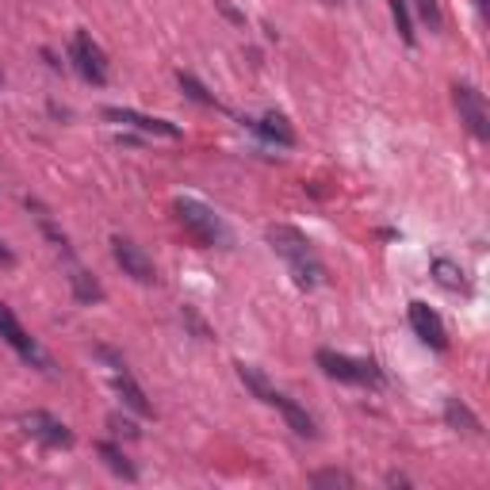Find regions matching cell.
Masks as SVG:
<instances>
[{"label":"cell","instance_id":"6da1fadb","mask_svg":"<svg viewBox=\"0 0 490 490\" xmlns=\"http://www.w3.org/2000/svg\"><path fill=\"white\" fill-rule=\"evenodd\" d=\"M268 245L287 261V268H292V276H295V284L302 287V292H311V287H319L326 280V268H322L319 253H314V245L302 230L287 226V223L268 226Z\"/></svg>","mask_w":490,"mask_h":490},{"label":"cell","instance_id":"7a4b0ae2","mask_svg":"<svg viewBox=\"0 0 490 490\" xmlns=\"http://www.w3.org/2000/svg\"><path fill=\"white\" fill-rule=\"evenodd\" d=\"M172 211H177V223L188 230V234H192L199 245H226V241H230L223 219H219V214H214L207 204H199V199L180 196L177 204H172Z\"/></svg>","mask_w":490,"mask_h":490},{"label":"cell","instance_id":"3957f363","mask_svg":"<svg viewBox=\"0 0 490 490\" xmlns=\"http://www.w3.org/2000/svg\"><path fill=\"white\" fill-rule=\"evenodd\" d=\"M314 360H319V368L329 380H341V383H353V387H380L383 383V372H380L376 360H353V356L334 353V349H319Z\"/></svg>","mask_w":490,"mask_h":490},{"label":"cell","instance_id":"277c9868","mask_svg":"<svg viewBox=\"0 0 490 490\" xmlns=\"http://www.w3.org/2000/svg\"><path fill=\"white\" fill-rule=\"evenodd\" d=\"M0 337H4V341L12 345V349H16V353L27 360V364H35V368H42V372H50V368H54V364H50V356L39 349V341L20 326V319L12 314L8 302H0Z\"/></svg>","mask_w":490,"mask_h":490},{"label":"cell","instance_id":"5b68a950","mask_svg":"<svg viewBox=\"0 0 490 490\" xmlns=\"http://www.w3.org/2000/svg\"><path fill=\"white\" fill-rule=\"evenodd\" d=\"M452 104L459 111V123H464L479 142H486L490 138V115H486L483 92L475 89V84H456V89H452Z\"/></svg>","mask_w":490,"mask_h":490},{"label":"cell","instance_id":"8992f818","mask_svg":"<svg viewBox=\"0 0 490 490\" xmlns=\"http://www.w3.org/2000/svg\"><path fill=\"white\" fill-rule=\"evenodd\" d=\"M69 62H74L77 74L89 81V84H108V57L104 50L92 42L89 31H77L74 35V47H69Z\"/></svg>","mask_w":490,"mask_h":490},{"label":"cell","instance_id":"52a82bcc","mask_svg":"<svg viewBox=\"0 0 490 490\" xmlns=\"http://www.w3.org/2000/svg\"><path fill=\"white\" fill-rule=\"evenodd\" d=\"M111 257H115V265L123 268V276H131V280H138V284H157L153 261L146 257V249H142V245H135L131 238H111Z\"/></svg>","mask_w":490,"mask_h":490},{"label":"cell","instance_id":"ba28073f","mask_svg":"<svg viewBox=\"0 0 490 490\" xmlns=\"http://www.w3.org/2000/svg\"><path fill=\"white\" fill-rule=\"evenodd\" d=\"M20 422H23V429H27V437H35L39 444H47V449H69V444H74L69 425L57 422V417L47 414V410H31V414H23Z\"/></svg>","mask_w":490,"mask_h":490},{"label":"cell","instance_id":"9c48e42d","mask_svg":"<svg viewBox=\"0 0 490 490\" xmlns=\"http://www.w3.org/2000/svg\"><path fill=\"white\" fill-rule=\"evenodd\" d=\"M407 319H410V329L429 345V349H437V353L449 349V329H444V322H441L437 311H429L425 302H410Z\"/></svg>","mask_w":490,"mask_h":490},{"label":"cell","instance_id":"30bf717a","mask_svg":"<svg viewBox=\"0 0 490 490\" xmlns=\"http://www.w3.org/2000/svg\"><path fill=\"white\" fill-rule=\"evenodd\" d=\"M100 356H108V360H111V368H115V391L123 395V402H127V407H131L135 414H142V417H153V407H150L146 391H142V387L135 383V376H131V372H127V364H123V360L115 356L111 349H100Z\"/></svg>","mask_w":490,"mask_h":490},{"label":"cell","instance_id":"8fae6325","mask_svg":"<svg viewBox=\"0 0 490 490\" xmlns=\"http://www.w3.org/2000/svg\"><path fill=\"white\" fill-rule=\"evenodd\" d=\"M268 407H276V410L287 417V425H292L299 437H307V441L319 437V422H314V417L307 414V407H299V402H295L292 395H284V391H276V387H272Z\"/></svg>","mask_w":490,"mask_h":490},{"label":"cell","instance_id":"7c38bea8","mask_svg":"<svg viewBox=\"0 0 490 490\" xmlns=\"http://www.w3.org/2000/svg\"><path fill=\"white\" fill-rule=\"evenodd\" d=\"M111 123H127V127H138L146 135H162V138H180V127L169 123V119H153V115H142V111H131V108H108L104 111Z\"/></svg>","mask_w":490,"mask_h":490},{"label":"cell","instance_id":"4fadbf2b","mask_svg":"<svg viewBox=\"0 0 490 490\" xmlns=\"http://www.w3.org/2000/svg\"><path fill=\"white\" fill-rule=\"evenodd\" d=\"M245 123H249V131H257L268 142H276V146H295V131H292V123H287L280 111H268L265 119H245Z\"/></svg>","mask_w":490,"mask_h":490},{"label":"cell","instance_id":"5bb4252c","mask_svg":"<svg viewBox=\"0 0 490 490\" xmlns=\"http://www.w3.org/2000/svg\"><path fill=\"white\" fill-rule=\"evenodd\" d=\"M69 287H74L77 302H84V307H92V302H104V287H100V280L92 276V272H84L81 265L69 268Z\"/></svg>","mask_w":490,"mask_h":490},{"label":"cell","instance_id":"9a60e30c","mask_svg":"<svg viewBox=\"0 0 490 490\" xmlns=\"http://www.w3.org/2000/svg\"><path fill=\"white\" fill-rule=\"evenodd\" d=\"M433 276L441 287H449V292H468L471 280H468V272L459 268L456 261H449V257H433Z\"/></svg>","mask_w":490,"mask_h":490},{"label":"cell","instance_id":"2e32d148","mask_svg":"<svg viewBox=\"0 0 490 490\" xmlns=\"http://www.w3.org/2000/svg\"><path fill=\"white\" fill-rule=\"evenodd\" d=\"M96 449H100V456H104V464H108L115 475H123L127 483H135V479H138V468L131 464V459H127V452L119 449V444H111V441H100Z\"/></svg>","mask_w":490,"mask_h":490},{"label":"cell","instance_id":"e0dca14e","mask_svg":"<svg viewBox=\"0 0 490 490\" xmlns=\"http://www.w3.org/2000/svg\"><path fill=\"white\" fill-rule=\"evenodd\" d=\"M444 417H449V425H452V429H464V433H471V437H479V433H483L479 417H475L459 398H449V402H444Z\"/></svg>","mask_w":490,"mask_h":490},{"label":"cell","instance_id":"ac0fdd59","mask_svg":"<svg viewBox=\"0 0 490 490\" xmlns=\"http://www.w3.org/2000/svg\"><path fill=\"white\" fill-rule=\"evenodd\" d=\"M391 4V20L398 27V39L407 42V47H414L417 35H414V20H410V8H407V0H387Z\"/></svg>","mask_w":490,"mask_h":490},{"label":"cell","instance_id":"d6986e66","mask_svg":"<svg viewBox=\"0 0 490 490\" xmlns=\"http://www.w3.org/2000/svg\"><path fill=\"white\" fill-rule=\"evenodd\" d=\"M177 81H180V89H184V96H188V100H196V104H204V108H219V100H214L192 74H184V69H180Z\"/></svg>","mask_w":490,"mask_h":490},{"label":"cell","instance_id":"ffe728a7","mask_svg":"<svg viewBox=\"0 0 490 490\" xmlns=\"http://www.w3.org/2000/svg\"><path fill=\"white\" fill-rule=\"evenodd\" d=\"M311 486H356V479H353L349 471L326 468V471H314V475H311Z\"/></svg>","mask_w":490,"mask_h":490},{"label":"cell","instance_id":"44dd1931","mask_svg":"<svg viewBox=\"0 0 490 490\" xmlns=\"http://www.w3.org/2000/svg\"><path fill=\"white\" fill-rule=\"evenodd\" d=\"M414 8H417V16L429 23V31H441L444 16H441V4H437V0H414Z\"/></svg>","mask_w":490,"mask_h":490},{"label":"cell","instance_id":"7402d4cb","mask_svg":"<svg viewBox=\"0 0 490 490\" xmlns=\"http://www.w3.org/2000/svg\"><path fill=\"white\" fill-rule=\"evenodd\" d=\"M180 319H184V322H188V326H192V334H196L199 341H211V329H207V322H204V319H199V314H196L192 307H184V311H180Z\"/></svg>","mask_w":490,"mask_h":490},{"label":"cell","instance_id":"603a6c76","mask_svg":"<svg viewBox=\"0 0 490 490\" xmlns=\"http://www.w3.org/2000/svg\"><path fill=\"white\" fill-rule=\"evenodd\" d=\"M108 425H111L119 437H131V441L138 437V425H135V422H127V417H119V414H111V417H108Z\"/></svg>","mask_w":490,"mask_h":490},{"label":"cell","instance_id":"cb8c5ba5","mask_svg":"<svg viewBox=\"0 0 490 490\" xmlns=\"http://www.w3.org/2000/svg\"><path fill=\"white\" fill-rule=\"evenodd\" d=\"M214 4H219V8H223V16H226V20H234V23H241V20H245V16H241V12H238L234 4H230V0H214Z\"/></svg>","mask_w":490,"mask_h":490},{"label":"cell","instance_id":"d4e9b609","mask_svg":"<svg viewBox=\"0 0 490 490\" xmlns=\"http://www.w3.org/2000/svg\"><path fill=\"white\" fill-rule=\"evenodd\" d=\"M0 261H4V265H12V261H16V253H12L4 241H0Z\"/></svg>","mask_w":490,"mask_h":490},{"label":"cell","instance_id":"484cf974","mask_svg":"<svg viewBox=\"0 0 490 490\" xmlns=\"http://www.w3.org/2000/svg\"><path fill=\"white\" fill-rule=\"evenodd\" d=\"M475 8H479V16H486V8H490V0H475Z\"/></svg>","mask_w":490,"mask_h":490},{"label":"cell","instance_id":"4316f807","mask_svg":"<svg viewBox=\"0 0 490 490\" xmlns=\"http://www.w3.org/2000/svg\"><path fill=\"white\" fill-rule=\"evenodd\" d=\"M0 81H4V74H0Z\"/></svg>","mask_w":490,"mask_h":490}]
</instances>
